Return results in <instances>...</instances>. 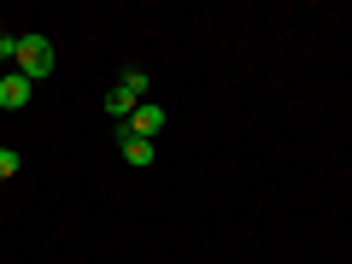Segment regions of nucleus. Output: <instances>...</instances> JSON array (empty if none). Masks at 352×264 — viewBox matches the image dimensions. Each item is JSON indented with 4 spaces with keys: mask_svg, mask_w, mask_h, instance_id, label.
Listing matches in <instances>:
<instances>
[{
    "mask_svg": "<svg viewBox=\"0 0 352 264\" xmlns=\"http://www.w3.org/2000/svg\"><path fill=\"white\" fill-rule=\"evenodd\" d=\"M12 65H18V76H30V82H47V76L59 71V65H53V41H47V36H24Z\"/></svg>",
    "mask_w": 352,
    "mask_h": 264,
    "instance_id": "nucleus-1",
    "label": "nucleus"
},
{
    "mask_svg": "<svg viewBox=\"0 0 352 264\" xmlns=\"http://www.w3.org/2000/svg\"><path fill=\"white\" fill-rule=\"evenodd\" d=\"M129 135H141V141H153V135H159V129H164V106H153V100H141L135 106V118H129Z\"/></svg>",
    "mask_w": 352,
    "mask_h": 264,
    "instance_id": "nucleus-2",
    "label": "nucleus"
},
{
    "mask_svg": "<svg viewBox=\"0 0 352 264\" xmlns=\"http://www.w3.org/2000/svg\"><path fill=\"white\" fill-rule=\"evenodd\" d=\"M30 88H36V82H30V76H0V106H6V112H18V106H30Z\"/></svg>",
    "mask_w": 352,
    "mask_h": 264,
    "instance_id": "nucleus-3",
    "label": "nucleus"
},
{
    "mask_svg": "<svg viewBox=\"0 0 352 264\" xmlns=\"http://www.w3.org/2000/svg\"><path fill=\"white\" fill-rule=\"evenodd\" d=\"M118 147H124V159L135 164V170H147L159 153H153V141H141V135H129V129H118Z\"/></svg>",
    "mask_w": 352,
    "mask_h": 264,
    "instance_id": "nucleus-4",
    "label": "nucleus"
},
{
    "mask_svg": "<svg viewBox=\"0 0 352 264\" xmlns=\"http://www.w3.org/2000/svg\"><path fill=\"white\" fill-rule=\"evenodd\" d=\"M135 106H141V100H135V94H129V88H124V82H112V94H106V112H112V118H118V124H129V118H135Z\"/></svg>",
    "mask_w": 352,
    "mask_h": 264,
    "instance_id": "nucleus-5",
    "label": "nucleus"
},
{
    "mask_svg": "<svg viewBox=\"0 0 352 264\" xmlns=\"http://www.w3.org/2000/svg\"><path fill=\"white\" fill-rule=\"evenodd\" d=\"M118 82H124L129 94H135V100H147V88H153V76H147V71H124V76H118Z\"/></svg>",
    "mask_w": 352,
    "mask_h": 264,
    "instance_id": "nucleus-6",
    "label": "nucleus"
},
{
    "mask_svg": "<svg viewBox=\"0 0 352 264\" xmlns=\"http://www.w3.org/2000/svg\"><path fill=\"white\" fill-rule=\"evenodd\" d=\"M12 170H18V153H12V147H0V182H6Z\"/></svg>",
    "mask_w": 352,
    "mask_h": 264,
    "instance_id": "nucleus-7",
    "label": "nucleus"
},
{
    "mask_svg": "<svg viewBox=\"0 0 352 264\" xmlns=\"http://www.w3.org/2000/svg\"><path fill=\"white\" fill-rule=\"evenodd\" d=\"M18 41L24 36H6V30H0V59H18Z\"/></svg>",
    "mask_w": 352,
    "mask_h": 264,
    "instance_id": "nucleus-8",
    "label": "nucleus"
}]
</instances>
